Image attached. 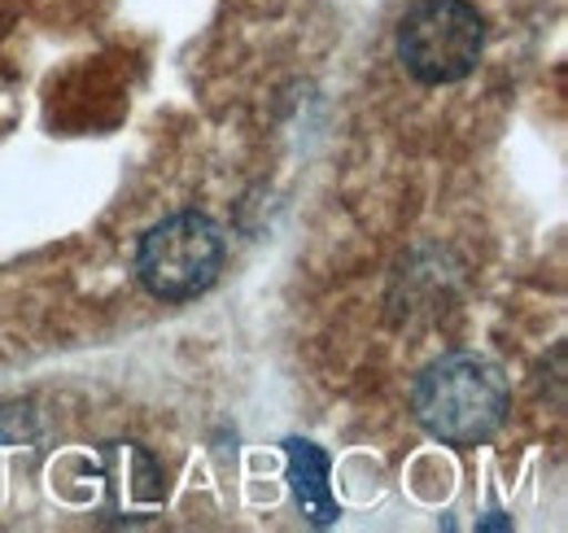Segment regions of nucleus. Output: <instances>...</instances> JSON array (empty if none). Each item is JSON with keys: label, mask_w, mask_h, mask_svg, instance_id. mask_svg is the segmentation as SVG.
Instances as JSON below:
<instances>
[{"label": "nucleus", "mask_w": 568, "mask_h": 533, "mask_svg": "<svg viewBox=\"0 0 568 533\" xmlns=\"http://www.w3.org/2000/svg\"><path fill=\"white\" fill-rule=\"evenodd\" d=\"M416 420L446 446L490 442L507 415V381L481 354H446L416 381Z\"/></svg>", "instance_id": "1"}, {"label": "nucleus", "mask_w": 568, "mask_h": 533, "mask_svg": "<svg viewBox=\"0 0 568 533\" xmlns=\"http://www.w3.org/2000/svg\"><path fill=\"white\" fill-rule=\"evenodd\" d=\"M486 49V22L468 0H420L398 27V58L420 83L468 79Z\"/></svg>", "instance_id": "2"}, {"label": "nucleus", "mask_w": 568, "mask_h": 533, "mask_svg": "<svg viewBox=\"0 0 568 533\" xmlns=\"http://www.w3.org/2000/svg\"><path fill=\"white\" fill-rule=\"evenodd\" d=\"M223 266V237L206 214H171L149 228L136 254L141 284L162 302H189L206 293Z\"/></svg>", "instance_id": "3"}, {"label": "nucleus", "mask_w": 568, "mask_h": 533, "mask_svg": "<svg viewBox=\"0 0 568 533\" xmlns=\"http://www.w3.org/2000/svg\"><path fill=\"white\" fill-rule=\"evenodd\" d=\"M284 455H288V481H293V499H297L302 516H311V525H333L337 503L328 490V455L302 438L284 442Z\"/></svg>", "instance_id": "4"}]
</instances>
